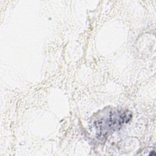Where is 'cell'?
Returning a JSON list of instances; mask_svg holds the SVG:
<instances>
[{
    "label": "cell",
    "instance_id": "6da1fadb",
    "mask_svg": "<svg viewBox=\"0 0 156 156\" xmlns=\"http://www.w3.org/2000/svg\"><path fill=\"white\" fill-rule=\"evenodd\" d=\"M132 118V113L127 110L113 108L102 111L94 121L96 132L101 137L119 130Z\"/></svg>",
    "mask_w": 156,
    "mask_h": 156
},
{
    "label": "cell",
    "instance_id": "7a4b0ae2",
    "mask_svg": "<svg viewBox=\"0 0 156 156\" xmlns=\"http://www.w3.org/2000/svg\"><path fill=\"white\" fill-rule=\"evenodd\" d=\"M149 155H155V152H154V151H152V153H151Z\"/></svg>",
    "mask_w": 156,
    "mask_h": 156
}]
</instances>
